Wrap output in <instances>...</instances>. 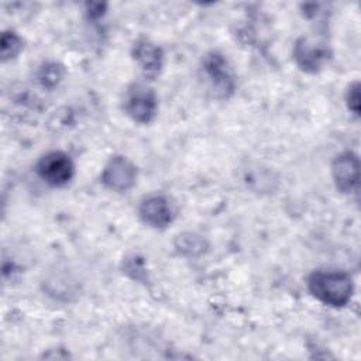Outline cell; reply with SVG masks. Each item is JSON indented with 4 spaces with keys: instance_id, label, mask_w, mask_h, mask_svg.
<instances>
[{
    "instance_id": "obj_7",
    "label": "cell",
    "mask_w": 361,
    "mask_h": 361,
    "mask_svg": "<svg viewBox=\"0 0 361 361\" xmlns=\"http://www.w3.org/2000/svg\"><path fill=\"white\" fill-rule=\"evenodd\" d=\"M331 178L334 186L341 193H353L360 180V158L353 151L337 155L331 162Z\"/></svg>"
},
{
    "instance_id": "obj_9",
    "label": "cell",
    "mask_w": 361,
    "mask_h": 361,
    "mask_svg": "<svg viewBox=\"0 0 361 361\" xmlns=\"http://www.w3.org/2000/svg\"><path fill=\"white\" fill-rule=\"evenodd\" d=\"M138 216L144 224L152 228H166L173 220L172 209L162 195L144 197L138 207Z\"/></svg>"
},
{
    "instance_id": "obj_10",
    "label": "cell",
    "mask_w": 361,
    "mask_h": 361,
    "mask_svg": "<svg viewBox=\"0 0 361 361\" xmlns=\"http://www.w3.org/2000/svg\"><path fill=\"white\" fill-rule=\"evenodd\" d=\"M175 248L182 255L199 257L207 250V243L196 233H182L175 238Z\"/></svg>"
},
{
    "instance_id": "obj_15",
    "label": "cell",
    "mask_w": 361,
    "mask_h": 361,
    "mask_svg": "<svg viewBox=\"0 0 361 361\" xmlns=\"http://www.w3.org/2000/svg\"><path fill=\"white\" fill-rule=\"evenodd\" d=\"M106 8H107V4L104 3H87L86 4V11H87V16L89 18H100L104 13H106Z\"/></svg>"
},
{
    "instance_id": "obj_8",
    "label": "cell",
    "mask_w": 361,
    "mask_h": 361,
    "mask_svg": "<svg viewBox=\"0 0 361 361\" xmlns=\"http://www.w3.org/2000/svg\"><path fill=\"white\" fill-rule=\"evenodd\" d=\"M131 55L145 78L154 79L162 71L164 52L161 47L151 39L138 38L133 45Z\"/></svg>"
},
{
    "instance_id": "obj_13",
    "label": "cell",
    "mask_w": 361,
    "mask_h": 361,
    "mask_svg": "<svg viewBox=\"0 0 361 361\" xmlns=\"http://www.w3.org/2000/svg\"><path fill=\"white\" fill-rule=\"evenodd\" d=\"M360 82L358 80H354L348 87H347V92H345V104H347V109L354 114V116H360V110H361V96H360Z\"/></svg>"
},
{
    "instance_id": "obj_1",
    "label": "cell",
    "mask_w": 361,
    "mask_h": 361,
    "mask_svg": "<svg viewBox=\"0 0 361 361\" xmlns=\"http://www.w3.org/2000/svg\"><path fill=\"white\" fill-rule=\"evenodd\" d=\"M310 295L331 307L348 305L354 293L353 278L344 271H313L307 278Z\"/></svg>"
},
{
    "instance_id": "obj_3",
    "label": "cell",
    "mask_w": 361,
    "mask_h": 361,
    "mask_svg": "<svg viewBox=\"0 0 361 361\" xmlns=\"http://www.w3.org/2000/svg\"><path fill=\"white\" fill-rule=\"evenodd\" d=\"M126 114L138 124L151 123L158 111V97L155 92L141 83L133 85L124 96Z\"/></svg>"
},
{
    "instance_id": "obj_11",
    "label": "cell",
    "mask_w": 361,
    "mask_h": 361,
    "mask_svg": "<svg viewBox=\"0 0 361 361\" xmlns=\"http://www.w3.org/2000/svg\"><path fill=\"white\" fill-rule=\"evenodd\" d=\"M65 66L58 62H45L37 71V82L42 89H55L65 78Z\"/></svg>"
},
{
    "instance_id": "obj_6",
    "label": "cell",
    "mask_w": 361,
    "mask_h": 361,
    "mask_svg": "<svg viewBox=\"0 0 361 361\" xmlns=\"http://www.w3.org/2000/svg\"><path fill=\"white\" fill-rule=\"evenodd\" d=\"M292 55L299 69L307 73H316L329 62L331 54L324 42L314 41L310 37H300L293 45Z\"/></svg>"
},
{
    "instance_id": "obj_2",
    "label": "cell",
    "mask_w": 361,
    "mask_h": 361,
    "mask_svg": "<svg viewBox=\"0 0 361 361\" xmlns=\"http://www.w3.org/2000/svg\"><path fill=\"white\" fill-rule=\"evenodd\" d=\"M35 171L49 186L62 188L72 180L75 175V165L66 152L49 151L38 159Z\"/></svg>"
},
{
    "instance_id": "obj_5",
    "label": "cell",
    "mask_w": 361,
    "mask_h": 361,
    "mask_svg": "<svg viewBox=\"0 0 361 361\" xmlns=\"http://www.w3.org/2000/svg\"><path fill=\"white\" fill-rule=\"evenodd\" d=\"M100 180L109 190L127 192L137 182V166L124 155H113L103 166Z\"/></svg>"
},
{
    "instance_id": "obj_14",
    "label": "cell",
    "mask_w": 361,
    "mask_h": 361,
    "mask_svg": "<svg viewBox=\"0 0 361 361\" xmlns=\"http://www.w3.org/2000/svg\"><path fill=\"white\" fill-rule=\"evenodd\" d=\"M124 272L128 274L135 281H145V278H147V271H145L144 262L141 258H138L135 255L126 259Z\"/></svg>"
},
{
    "instance_id": "obj_4",
    "label": "cell",
    "mask_w": 361,
    "mask_h": 361,
    "mask_svg": "<svg viewBox=\"0 0 361 361\" xmlns=\"http://www.w3.org/2000/svg\"><path fill=\"white\" fill-rule=\"evenodd\" d=\"M202 66L214 96L219 99H228L234 93L235 83L224 55L212 51L203 58Z\"/></svg>"
},
{
    "instance_id": "obj_12",
    "label": "cell",
    "mask_w": 361,
    "mask_h": 361,
    "mask_svg": "<svg viewBox=\"0 0 361 361\" xmlns=\"http://www.w3.org/2000/svg\"><path fill=\"white\" fill-rule=\"evenodd\" d=\"M24 48V41L23 38L11 31H3L0 37V49H1V61L7 62L10 59H14Z\"/></svg>"
}]
</instances>
